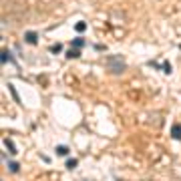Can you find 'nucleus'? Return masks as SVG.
<instances>
[{"mask_svg": "<svg viewBox=\"0 0 181 181\" xmlns=\"http://www.w3.org/2000/svg\"><path fill=\"white\" fill-rule=\"evenodd\" d=\"M105 67H107V71L113 72V75H121V72H125L127 65H125V58H123V57L115 54V57H109V58H107Z\"/></svg>", "mask_w": 181, "mask_h": 181, "instance_id": "obj_1", "label": "nucleus"}, {"mask_svg": "<svg viewBox=\"0 0 181 181\" xmlns=\"http://www.w3.org/2000/svg\"><path fill=\"white\" fill-rule=\"evenodd\" d=\"M24 40L28 44H36V40H38V34L36 32H32V30H28V32L24 34Z\"/></svg>", "mask_w": 181, "mask_h": 181, "instance_id": "obj_2", "label": "nucleus"}, {"mask_svg": "<svg viewBox=\"0 0 181 181\" xmlns=\"http://www.w3.org/2000/svg\"><path fill=\"white\" fill-rule=\"evenodd\" d=\"M171 137H173V139H181V125H179V123H175V125L171 127Z\"/></svg>", "mask_w": 181, "mask_h": 181, "instance_id": "obj_3", "label": "nucleus"}, {"mask_svg": "<svg viewBox=\"0 0 181 181\" xmlns=\"http://www.w3.org/2000/svg\"><path fill=\"white\" fill-rule=\"evenodd\" d=\"M68 151H71V149L65 147V145H58V147H57V155H61V157H67Z\"/></svg>", "mask_w": 181, "mask_h": 181, "instance_id": "obj_4", "label": "nucleus"}, {"mask_svg": "<svg viewBox=\"0 0 181 181\" xmlns=\"http://www.w3.org/2000/svg\"><path fill=\"white\" fill-rule=\"evenodd\" d=\"M72 46L75 48H83L85 46V38H75V40H72Z\"/></svg>", "mask_w": 181, "mask_h": 181, "instance_id": "obj_5", "label": "nucleus"}, {"mask_svg": "<svg viewBox=\"0 0 181 181\" xmlns=\"http://www.w3.org/2000/svg\"><path fill=\"white\" fill-rule=\"evenodd\" d=\"M75 28H76V32H85L87 30V22H76Z\"/></svg>", "mask_w": 181, "mask_h": 181, "instance_id": "obj_6", "label": "nucleus"}, {"mask_svg": "<svg viewBox=\"0 0 181 181\" xmlns=\"http://www.w3.org/2000/svg\"><path fill=\"white\" fill-rule=\"evenodd\" d=\"M79 54H81V53H79V48H72V50H67V57H68V58H76Z\"/></svg>", "mask_w": 181, "mask_h": 181, "instance_id": "obj_7", "label": "nucleus"}, {"mask_svg": "<svg viewBox=\"0 0 181 181\" xmlns=\"http://www.w3.org/2000/svg\"><path fill=\"white\" fill-rule=\"evenodd\" d=\"M4 143H6V147H8V151L12 153V155H14V153H16V147H14V145H12V141H10V139H6Z\"/></svg>", "mask_w": 181, "mask_h": 181, "instance_id": "obj_8", "label": "nucleus"}, {"mask_svg": "<svg viewBox=\"0 0 181 181\" xmlns=\"http://www.w3.org/2000/svg\"><path fill=\"white\" fill-rule=\"evenodd\" d=\"M8 169H10L12 173H16V171L20 169V165H18V163H8Z\"/></svg>", "mask_w": 181, "mask_h": 181, "instance_id": "obj_9", "label": "nucleus"}, {"mask_svg": "<svg viewBox=\"0 0 181 181\" xmlns=\"http://www.w3.org/2000/svg\"><path fill=\"white\" fill-rule=\"evenodd\" d=\"M67 167H68V169H75V167H76V159H68V161H67Z\"/></svg>", "mask_w": 181, "mask_h": 181, "instance_id": "obj_10", "label": "nucleus"}, {"mask_svg": "<svg viewBox=\"0 0 181 181\" xmlns=\"http://www.w3.org/2000/svg\"><path fill=\"white\" fill-rule=\"evenodd\" d=\"M10 58H12V57H10V53H8V50H4V53H2V62H8Z\"/></svg>", "mask_w": 181, "mask_h": 181, "instance_id": "obj_11", "label": "nucleus"}, {"mask_svg": "<svg viewBox=\"0 0 181 181\" xmlns=\"http://www.w3.org/2000/svg\"><path fill=\"white\" fill-rule=\"evenodd\" d=\"M61 48H62L61 44H54V46H53V53H61Z\"/></svg>", "mask_w": 181, "mask_h": 181, "instance_id": "obj_12", "label": "nucleus"}]
</instances>
